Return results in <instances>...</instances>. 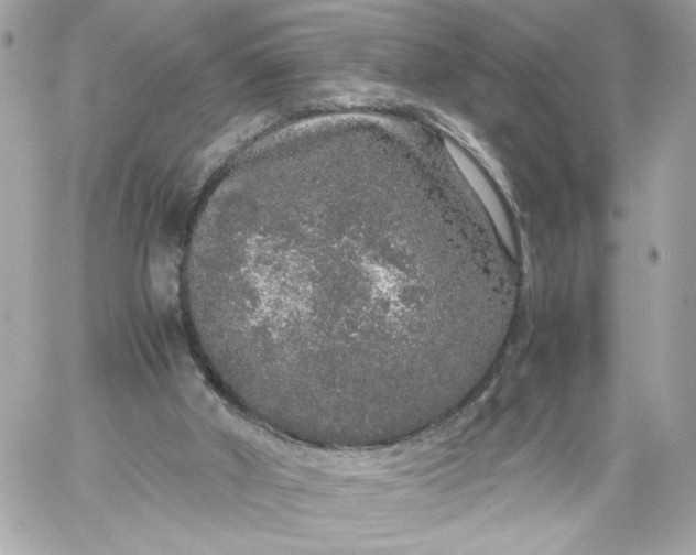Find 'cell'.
I'll use <instances>...</instances> for the list:
<instances>
[{"instance_id":"6da1fadb","label":"cell","mask_w":696,"mask_h":555,"mask_svg":"<svg viewBox=\"0 0 696 555\" xmlns=\"http://www.w3.org/2000/svg\"><path fill=\"white\" fill-rule=\"evenodd\" d=\"M193 241L183 301L200 361L242 412L307 446L420 433L454 376L447 270L393 248H316L250 202Z\"/></svg>"}]
</instances>
